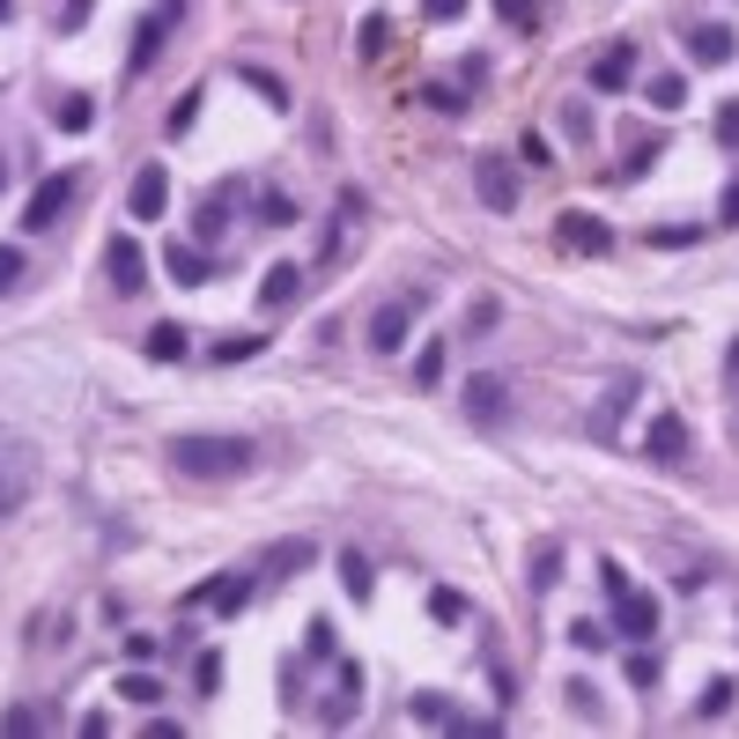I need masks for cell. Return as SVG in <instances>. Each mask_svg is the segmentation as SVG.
<instances>
[{
	"label": "cell",
	"mask_w": 739,
	"mask_h": 739,
	"mask_svg": "<svg viewBox=\"0 0 739 739\" xmlns=\"http://www.w3.org/2000/svg\"><path fill=\"white\" fill-rule=\"evenodd\" d=\"M171 467L193 473V481H229V473L251 467V437H200V429H185V437H171Z\"/></svg>",
	"instance_id": "obj_1"
},
{
	"label": "cell",
	"mask_w": 739,
	"mask_h": 739,
	"mask_svg": "<svg viewBox=\"0 0 739 739\" xmlns=\"http://www.w3.org/2000/svg\"><path fill=\"white\" fill-rule=\"evenodd\" d=\"M421 303H429V289L399 296V303H377V311H370V347H377V355H399V347H407V325H415Z\"/></svg>",
	"instance_id": "obj_2"
},
{
	"label": "cell",
	"mask_w": 739,
	"mask_h": 739,
	"mask_svg": "<svg viewBox=\"0 0 739 739\" xmlns=\"http://www.w3.org/2000/svg\"><path fill=\"white\" fill-rule=\"evenodd\" d=\"M688 415H673V407H658V415H651V429H643V459H651V467H681V459H688Z\"/></svg>",
	"instance_id": "obj_3"
},
{
	"label": "cell",
	"mask_w": 739,
	"mask_h": 739,
	"mask_svg": "<svg viewBox=\"0 0 739 739\" xmlns=\"http://www.w3.org/2000/svg\"><path fill=\"white\" fill-rule=\"evenodd\" d=\"M185 607H207V614H245L251 607V569H222L207 585L185 591Z\"/></svg>",
	"instance_id": "obj_4"
},
{
	"label": "cell",
	"mask_w": 739,
	"mask_h": 739,
	"mask_svg": "<svg viewBox=\"0 0 739 739\" xmlns=\"http://www.w3.org/2000/svg\"><path fill=\"white\" fill-rule=\"evenodd\" d=\"M163 207H171V171H163V163H141V171H133V185H126V215H133V222H156Z\"/></svg>",
	"instance_id": "obj_5"
},
{
	"label": "cell",
	"mask_w": 739,
	"mask_h": 739,
	"mask_svg": "<svg viewBox=\"0 0 739 739\" xmlns=\"http://www.w3.org/2000/svg\"><path fill=\"white\" fill-rule=\"evenodd\" d=\"M614 636H629V643H651L658 636V599L651 591H614Z\"/></svg>",
	"instance_id": "obj_6"
},
{
	"label": "cell",
	"mask_w": 739,
	"mask_h": 739,
	"mask_svg": "<svg viewBox=\"0 0 739 739\" xmlns=\"http://www.w3.org/2000/svg\"><path fill=\"white\" fill-rule=\"evenodd\" d=\"M473 193L489 200L495 215H511L517 207V171L503 163V156H473Z\"/></svg>",
	"instance_id": "obj_7"
},
{
	"label": "cell",
	"mask_w": 739,
	"mask_h": 739,
	"mask_svg": "<svg viewBox=\"0 0 739 739\" xmlns=\"http://www.w3.org/2000/svg\"><path fill=\"white\" fill-rule=\"evenodd\" d=\"M467 415L473 421H511V377H495V370H481V377H473L467 385Z\"/></svg>",
	"instance_id": "obj_8"
},
{
	"label": "cell",
	"mask_w": 739,
	"mask_h": 739,
	"mask_svg": "<svg viewBox=\"0 0 739 739\" xmlns=\"http://www.w3.org/2000/svg\"><path fill=\"white\" fill-rule=\"evenodd\" d=\"M30 481H38V473H30L23 451H0V517H15L30 503Z\"/></svg>",
	"instance_id": "obj_9"
},
{
	"label": "cell",
	"mask_w": 739,
	"mask_h": 739,
	"mask_svg": "<svg viewBox=\"0 0 739 739\" xmlns=\"http://www.w3.org/2000/svg\"><path fill=\"white\" fill-rule=\"evenodd\" d=\"M67 200H74V178H45V185L30 193V207H23V229H52Z\"/></svg>",
	"instance_id": "obj_10"
},
{
	"label": "cell",
	"mask_w": 739,
	"mask_h": 739,
	"mask_svg": "<svg viewBox=\"0 0 739 739\" xmlns=\"http://www.w3.org/2000/svg\"><path fill=\"white\" fill-rule=\"evenodd\" d=\"M563 245L569 251H614V229H607L599 215H585V207H569L563 215Z\"/></svg>",
	"instance_id": "obj_11"
},
{
	"label": "cell",
	"mask_w": 739,
	"mask_h": 739,
	"mask_svg": "<svg viewBox=\"0 0 739 739\" xmlns=\"http://www.w3.org/2000/svg\"><path fill=\"white\" fill-rule=\"evenodd\" d=\"M732 52H739L732 23H703V30H695V38H688V60H695V67H725Z\"/></svg>",
	"instance_id": "obj_12"
},
{
	"label": "cell",
	"mask_w": 739,
	"mask_h": 739,
	"mask_svg": "<svg viewBox=\"0 0 739 739\" xmlns=\"http://www.w3.org/2000/svg\"><path fill=\"white\" fill-rule=\"evenodd\" d=\"M111 281H119V296L148 289V251L133 237H111Z\"/></svg>",
	"instance_id": "obj_13"
},
{
	"label": "cell",
	"mask_w": 739,
	"mask_h": 739,
	"mask_svg": "<svg viewBox=\"0 0 739 739\" xmlns=\"http://www.w3.org/2000/svg\"><path fill=\"white\" fill-rule=\"evenodd\" d=\"M629 74H636V45H607L591 60V89H629Z\"/></svg>",
	"instance_id": "obj_14"
},
{
	"label": "cell",
	"mask_w": 739,
	"mask_h": 739,
	"mask_svg": "<svg viewBox=\"0 0 739 739\" xmlns=\"http://www.w3.org/2000/svg\"><path fill=\"white\" fill-rule=\"evenodd\" d=\"M163 274H171L178 289H200V281H207V251H200V245H178V237H171V251H163Z\"/></svg>",
	"instance_id": "obj_15"
},
{
	"label": "cell",
	"mask_w": 739,
	"mask_h": 739,
	"mask_svg": "<svg viewBox=\"0 0 739 739\" xmlns=\"http://www.w3.org/2000/svg\"><path fill=\"white\" fill-rule=\"evenodd\" d=\"M355 710H363V673H355V665H341V688H333V695H325V725H347V717H355Z\"/></svg>",
	"instance_id": "obj_16"
},
{
	"label": "cell",
	"mask_w": 739,
	"mask_h": 739,
	"mask_svg": "<svg viewBox=\"0 0 739 739\" xmlns=\"http://www.w3.org/2000/svg\"><path fill=\"white\" fill-rule=\"evenodd\" d=\"M163 30H171V8H163V15H141V23H133V74L156 67V52H163Z\"/></svg>",
	"instance_id": "obj_17"
},
{
	"label": "cell",
	"mask_w": 739,
	"mask_h": 739,
	"mask_svg": "<svg viewBox=\"0 0 739 739\" xmlns=\"http://www.w3.org/2000/svg\"><path fill=\"white\" fill-rule=\"evenodd\" d=\"M185 347H193V333H185V325H148L141 355H148V363H185Z\"/></svg>",
	"instance_id": "obj_18"
},
{
	"label": "cell",
	"mask_w": 739,
	"mask_h": 739,
	"mask_svg": "<svg viewBox=\"0 0 739 739\" xmlns=\"http://www.w3.org/2000/svg\"><path fill=\"white\" fill-rule=\"evenodd\" d=\"M525 585H533V591H555V585H563V540H540V555L525 563Z\"/></svg>",
	"instance_id": "obj_19"
},
{
	"label": "cell",
	"mask_w": 739,
	"mask_h": 739,
	"mask_svg": "<svg viewBox=\"0 0 739 739\" xmlns=\"http://www.w3.org/2000/svg\"><path fill=\"white\" fill-rule=\"evenodd\" d=\"M259 296H267V311H281V303H296V296H303V267H267V281H259Z\"/></svg>",
	"instance_id": "obj_20"
},
{
	"label": "cell",
	"mask_w": 739,
	"mask_h": 739,
	"mask_svg": "<svg viewBox=\"0 0 739 739\" xmlns=\"http://www.w3.org/2000/svg\"><path fill=\"white\" fill-rule=\"evenodd\" d=\"M407 717H415V725H437V732H459V725H467V717L451 710L443 695H415V703H407Z\"/></svg>",
	"instance_id": "obj_21"
},
{
	"label": "cell",
	"mask_w": 739,
	"mask_h": 739,
	"mask_svg": "<svg viewBox=\"0 0 739 739\" xmlns=\"http://www.w3.org/2000/svg\"><path fill=\"white\" fill-rule=\"evenodd\" d=\"M119 703H163V681H156V673H141V665H133V673H119Z\"/></svg>",
	"instance_id": "obj_22"
},
{
	"label": "cell",
	"mask_w": 739,
	"mask_h": 739,
	"mask_svg": "<svg viewBox=\"0 0 739 739\" xmlns=\"http://www.w3.org/2000/svg\"><path fill=\"white\" fill-rule=\"evenodd\" d=\"M52 126H67V133H89V126H97V111H89V97H60V104H52Z\"/></svg>",
	"instance_id": "obj_23"
},
{
	"label": "cell",
	"mask_w": 739,
	"mask_h": 739,
	"mask_svg": "<svg viewBox=\"0 0 739 739\" xmlns=\"http://www.w3.org/2000/svg\"><path fill=\"white\" fill-rule=\"evenodd\" d=\"M569 643H577V651H607V643H614V621H569Z\"/></svg>",
	"instance_id": "obj_24"
},
{
	"label": "cell",
	"mask_w": 739,
	"mask_h": 739,
	"mask_svg": "<svg viewBox=\"0 0 739 739\" xmlns=\"http://www.w3.org/2000/svg\"><path fill=\"white\" fill-rule=\"evenodd\" d=\"M732 681H725V673H717V681H710V688H703V703H695V717H703V725H710V717H725V710H732Z\"/></svg>",
	"instance_id": "obj_25"
},
{
	"label": "cell",
	"mask_w": 739,
	"mask_h": 739,
	"mask_svg": "<svg viewBox=\"0 0 739 739\" xmlns=\"http://www.w3.org/2000/svg\"><path fill=\"white\" fill-rule=\"evenodd\" d=\"M651 104H658V111H681V104H688V82H681V74H651Z\"/></svg>",
	"instance_id": "obj_26"
},
{
	"label": "cell",
	"mask_w": 739,
	"mask_h": 739,
	"mask_svg": "<svg viewBox=\"0 0 739 739\" xmlns=\"http://www.w3.org/2000/svg\"><path fill=\"white\" fill-rule=\"evenodd\" d=\"M259 333H229V341H215V363H251V355H259Z\"/></svg>",
	"instance_id": "obj_27"
},
{
	"label": "cell",
	"mask_w": 739,
	"mask_h": 739,
	"mask_svg": "<svg viewBox=\"0 0 739 739\" xmlns=\"http://www.w3.org/2000/svg\"><path fill=\"white\" fill-rule=\"evenodd\" d=\"M341 585H347V599H370V563L355 555V547L341 555Z\"/></svg>",
	"instance_id": "obj_28"
},
{
	"label": "cell",
	"mask_w": 739,
	"mask_h": 739,
	"mask_svg": "<svg viewBox=\"0 0 739 739\" xmlns=\"http://www.w3.org/2000/svg\"><path fill=\"white\" fill-rule=\"evenodd\" d=\"M193 119H200V89H185V97L171 104V119H163V133L178 141V133H193Z\"/></svg>",
	"instance_id": "obj_29"
},
{
	"label": "cell",
	"mask_w": 739,
	"mask_h": 739,
	"mask_svg": "<svg viewBox=\"0 0 739 739\" xmlns=\"http://www.w3.org/2000/svg\"><path fill=\"white\" fill-rule=\"evenodd\" d=\"M311 563V540H274L267 547V569H303Z\"/></svg>",
	"instance_id": "obj_30"
},
{
	"label": "cell",
	"mask_w": 739,
	"mask_h": 739,
	"mask_svg": "<svg viewBox=\"0 0 739 739\" xmlns=\"http://www.w3.org/2000/svg\"><path fill=\"white\" fill-rule=\"evenodd\" d=\"M495 15L511 30H540V8H533V0H495Z\"/></svg>",
	"instance_id": "obj_31"
},
{
	"label": "cell",
	"mask_w": 739,
	"mask_h": 739,
	"mask_svg": "<svg viewBox=\"0 0 739 739\" xmlns=\"http://www.w3.org/2000/svg\"><path fill=\"white\" fill-rule=\"evenodd\" d=\"M222 688V658H215V651H200V658H193V695H215Z\"/></svg>",
	"instance_id": "obj_32"
},
{
	"label": "cell",
	"mask_w": 739,
	"mask_h": 739,
	"mask_svg": "<svg viewBox=\"0 0 739 739\" xmlns=\"http://www.w3.org/2000/svg\"><path fill=\"white\" fill-rule=\"evenodd\" d=\"M569 710H577V717H591V725H599V688H591V681H569Z\"/></svg>",
	"instance_id": "obj_33"
},
{
	"label": "cell",
	"mask_w": 739,
	"mask_h": 739,
	"mask_svg": "<svg viewBox=\"0 0 739 739\" xmlns=\"http://www.w3.org/2000/svg\"><path fill=\"white\" fill-rule=\"evenodd\" d=\"M437 377H443V341H429L415 355V385H437Z\"/></svg>",
	"instance_id": "obj_34"
},
{
	"label": "cell",
	"mask_w": 739,
	"mask_h": 739,
	"mask_svg": "<svg viewBox=\"0 0 739 739\" xmlns=\"http://www.w3.org/2000/svg\"><path fill=\"white\" fill-rule=\"evenodd\" d=\"M717 148H739V97L717 104Z\"/></svg>",
	"instance_id": "obj_35"
},
{
	"label": "cell",
	"mask_w": 739,
	"mask_h": 739,
	"mask_svg": "<svg viewBox=\"0 0 739 739\" xmlns=\"http://www.w3.org/2000/svg\"><path fill=\"white\" fill-rule=\"evenodd\" d=\"M695 237H703V229H695V222H673V229H651V245H665V251H688Z\"/></svg>",
	"instance_id": "obj_36"
},
{
	"label": "cell",
	"mask_w": 739,
	"mask_h": 739,
	"mask_svg": "<svg viewBox=\"0 0 739 739\" xmlns=\"http://www.w3.org/2000/svg\"><path fill=\"white\" fill-rule=\"evenodd\" d=\"M429 614H437V621H467V599L443 585V591H429Z\"/></svg>",
	"instance_id": "obj_37"
},
{
	"label": "cell",
	"mask_w": 739,
	"mask_h": 739,
	"mask_svg": "<svg viewBox=\"0 0 739 739\" xmlns=\"http://www.w3.org/2000/svg\"><path fill=\"white\" fill-rule=\"evenodd\" d=\"M259 222H274V229H289V222H296V200L267 193V200H259Z\"/></svg>",
	"instance_id": "obj_38"
},
{
	"label": "cell",
	"mask_w": 739,
	"mask_h": 739,
	"mask_svg": "<svg viewBox=\"0 0 739 739\" xmlns=\"http://www.w3.org/2000/svg\"><path fill=\"white\" fill-rule=\"evenodd\" d=\"M421 104H437V111H467V104H459V89H451V82H429V89H421Z\"/></svg>",
	"instance_id": "obj_39"
},
{
	"label": "cell",
	"mask_w": 739,
	"mask_h": 739,
	"mask_svg": "<svg viewBox=\"0 0 739 739\" xmlns=\"http://www.w3.org/2000/svg\"><path fill=\"white\" fill-rule=\"evenodd\" d=\"M517 148H525V163H533V171H547V156H555L547 133H533V126H525V141H517Z\"/></svg>",
	"instance_id": "obj_40"
},
{
	"label": "cell",
	"mask_w": 739,
	"mask_h": 739,
	"mask_svg": "<svg viewBox=\"0 0 739 739\" xmlns=\"http://www.w3.org/2000/svg\"><path fill=\"white\" fill-rule=\"evenodd\" d=\"M629 681L651 688V681H658V658H651V651H629Z\"/></svg>",
	"instance_id": "obj_41"
},
{
	"label": "cell",
	"mask_w": 739,
	"mask_h": 739,
	"mask_svg": "<svg viewBox=\"0 0 739 739\" xmlns=\"http://www.w3.org/2000/svg\"><path fill=\"white\" fill-rule=\"evenodd\" d=\"M222 229H229V222H222V193H215V200H207V207H200V237H207V245H215Z\"/></svg>",
	"instance_id": "obj_42"
},
{
	"label": "cell",
	"mask_w": 739,
	"mask_h": 739,
	"mask_svg": "<svg viewBox=\"0 0 739 739\" xmlns=\"http://www.w3.org/2000/svg\"><path fill=\"white\" fill-rule=\"evenodd\" d=\"M421 15H429V23H459V15H467V0H421Z\"/></svg>",
	"instance_id": "obj_43"
},
{
	"label": "cell",
	"mask_w": 739,
	"mask_h": 739,
	"mask_svg": "<svg viewBox=\"0 0 739 739\" xmlns=\"http://www.w3.org/2000/svg\"><path fill=\"white\" fill-rule=\"evenodd\" d=\"M15 281H23V251L0 245V289H15Z\"/></svg>",
	"instance_id": "obj_44"
},
{
	"label": "cell",
	"mask_w": 739,
	"mask_h": 739,
	"mask_svg": "<svg viewBox=\"0 0 739 739\" xmlns=\"http://www.w3.org/2000/svg\"><path fill=\"white\" fill-rule=\"evenodd\" d=\"M156 651H163V636H126V658H133V665H148Z\"/></svg>",
	"instance_id": "obj_45"
},
{
	"label": "cell",
	"mask_w": 739,
	"mask_h": 739,
	"mask_svg": "<svg viewBox=\"0 0 739 739\" xmlns=\"http://www.w3.org/2000/svg\"><path fill=\"white\" fill-rule=\"evenodd\" d=\"M717 222H725V229H739V178L725 185V200H717Z\"/></svg>",
	"instance_id": "obj_46"
},
{
	"label": "cell",
	"mask_w": 739,
	"mask_h": 739,
	"mask_svg": "<svg viewBox=\"0 0 739 739\" xmlns=\"http://www.w3.org/2000/svg\"><path fill=\"white\" fill-rule=\"evenodd\" d=\"M0 732H38V710H0Z\"/></svg>",
	"instance_id": "obj_47"
},
{
	"label": "cell",
	"mask_w": 739,
	"mask_h": 739,
	"mask_svg": "<svg viewBox=\"0 0 739 739\" xmlns=\"http://www.w3.org/2000/svg\"><path fill=\"white\" fill-rule=\"evenodd\" d=\"M0 23H15V0H0Z\"/></svg>",
	"instance_id": "obj_48"
},
{
	"label": "cell",
	"mask_w": 739,
	"mask_h": 739,
	"mask_svg": "<svg viewBox=\"0 0 739 739\" xmlns=\"http://www.w3.org/2000/svg\"><path fill=\"white\" fill-rule=\"evenodd\" d=\"M0 193H8V163H0Z\"/></svg>",
	"instance_id": "obj_49"
}]
</instances>
